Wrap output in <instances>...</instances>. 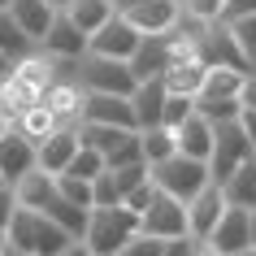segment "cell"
<instances>
[{"label":"cell","mask_w":256,"mask_h":256,"mask_svg":"<svg viewBox=\"0 0 256 256\" xmlns=\"http://www.w3.org/2000/svg\"><path fill=\"white\" fill-rule=\"evenodd\" d=\"M74 243L70 230H61L48 213L40 208H14L9 217V248L14 252H26V256H61Z\"/></svg>","instance_id":"cell-1"},{"label":"cell","mask_w":256,"mask_h":256,"mask_svg":"<svg viewBox=\"0 0 256 256\" xmlns=\"http://www.w3.org/2000/svg\"><path fill=\"white\" fill-rule=\"evenodd\" d=\"M135 234H139V213H130L126 204H118V208H92L82 243L96 256H118V252H126V243L135 239Z\"/></svg>","instance_id":"cell-2"},{"label":"cell","mask_w":256,"mask_h":256,"mask_svg":"<svg viewBox=\"0 0 256 256\" xmlns=\"http://www.w3.org/2000/svg\"><path fill=\"white\" fill-rule=\"evenodd\" d=\"M148 170H152V182H156L165 196L182 200V204H191L208 182H213V178H208V161H191L182 152H174V156L161 161V165H148Z\"/></svg>","instance_id":"cell-3"},{"label":"cell","mask_w":256,"mask_h":256,"mask_svg":"<svg viewBox=\"0 0 256 256\" xmlns=\"http://www.w3.org/2000/svg\"><path fill=\"white\" fill-rule=\"evenodd\" d=\"M78 82L82 92H104V96H135L139 78L130 61H108V56H82L78 61Z\"/></svg>","instance_id":"cell-4"},{"label":"cell","mask_w":256,"mask_h":256,"mask_svg":"<svg viewBox=\"0 0 256 256\" xmlns=\"http://www.w3.org/2000/svg\"><path fill=\"white\" fill-rule=\"evenodd\" d=\"M256 148L248 144V135L239 130V122H226L217 126V144H213V156H208V178L213 182H226L243 161H252Z\"/></svg>","instance_id":"cell-5"},{"label":"cell","mask_w":256,"mask_h":256,"mask_svg":"<svg viewBox=\"0 0 256 256\" xmlns=\"http://www.w3.org/2000/svg\"><path fill=\"white\" fill-rule=\"evenodd\" d=\"M139 44H144V35H139L122 14H113L104 26L87 40V52L92 56H108V61H130V56L139 52Z\"/></svg>","instance_id":"cell-6"},{"label":"cell","mask_w":256,"mask_h":256,"mask_svg":"<svg viewBox=\"0 0 256 256\" xmlns=\"http://www.w3.org/2000/svg\"><path fill=\"white\" fill-rule=\"evenodd\" d=\"M139 230H144V234H152V239H165V243L191 234V230H187V204L161 191V196L152 200V208L139 217Z\"/></svg>","instance_id":"cell-7"},{"label":"cell","mask_w":256,"mask_h":256,"mask_svg":"<svg viewBox=\"0 0 256 256\" xmlns=\"http://www.w3.org/2000/svg\"><path fill=\"white\" fill-rule=\"evenodd\" d=\"M204 243H213V252H222V256H243L252 248V208H230L226 204L222 222L213 226V234Z\"/></svg>","instance_id":"cell-8"},{"label":"cell","mask_w":256,"mask_h":256,"mask_svg":"<svg viewBox=\"0 0 256 256\" xmlns=\"http://www.w3.org/2000/svg\"><path fill=\"white\" fill-rule=\"evenodd\" d=\"M200 56L208 61V66H226V70L252 74V61H248V52L239 48L230 22H213V26H208V35H204V44H200Z\"/></svg>","instance_id":"cell-9"},{"label":"cell","mask_w":256,"mask_h":256,"mask_svg":"<svg viewBox=\"0 0 256 256\" xmlns=\"http://www.w3.org/2000/svg\"><path fill=\"white\" fill-rule=\"evenodd\" d=\"M82 122H100V126H122V130H139V126H135V108H130V96L87 92V96H82Z\"/></svg>","instance_id":"cell-10"},{"label":"cell","mask_w":256,"mask_h":256,"mask_svg":"<svg viewBox=\"0 0 256 256\" xmlns=\"http://www.w3.org/2000/svg\"><path fill=\"white\" fill-rule=\"evenodd\" d=\"M30 170H40V152L30 144L22 130H9V135L0 139V178H4V187H14L22 174Z\"/></svg>","instance_id":"cell-11"},{"label":"cell","mask_w":256,"mask_h":256,"mask_svg":"<svg viewBox=\"0 0 256 256\" xmlns=\"http://www.w3.org/2000/svg\"><path fill=\"white\" fill-rule=\"evenodd\" d=\"M40 52L52 61H82L87 56V35H82L66 14H56V22L48 26V35L40 40Z\"/></svg>","instance_id":"cell-12"},{"label":"cell","mask_w":256,"mask_h":256,"mask_svg":"<svg viewBox=\"0 0 256 256\" xmlns=\"http://www.w3.org/2000/svg\"><path fill=\"white\" fill-rule=\"evenodd\" d=\"M122 18H126L139 35H165V30H174V22L182 18V0H148V4L126 9Z\"/></svg>","instance_id":"cell-13"},{"label":"cell","mask_w":256,"mask_h":256,"mask_svg":"<svg viewBox=\"0 0 256 256\" xmlns=\"http://www.w3.org/2000/svg\"><path fill=\"white\" fill-rule=\"evenodd\" d=\"M82 96H87V92H82L78 78H52V87L44 92L40 104L48 108L61 126H78V122H82Z\"/></svg>","instance_id":"cell-14"},{"label":"cell","mask_w":256,"mask_h":256,"mask_svg":"<svg viewBox=\"0 0 256 256\" xmlns=\"http://www.w3.org/2000/svg\"><path fill=\"white\" fill-rule=\"evenodd\" d=\"M222 213H226V191H222V182H208V187L187 204V230L196 239H208L213 226L222 222Z\"/></svg>","instance_id":"cell-15"},{"label":"cell","mask_w":256,"mask_h":256,"mask_svg":"<svg viewBox=\"0 0 256 256\" xmlns=\"http://www.w3.org/2000/svg\"><path fill=\"white\" fill-rule=\"evenodd\" d=\"M174 61L178 56H174V48H170L165 35H144L139 52L130 56V70H135L139 82H148V78H165V70L174 66Z\"/></svg>","instance_id":"cell-16"},{"label":"cell","mask_w":256,"mask_h":256,"mask_svg":"<svg viewBox=\"0 0 256 256\" xmlns=\"http://www.w3.org/2000/svg\"><path fill=\"white\" fill-rule=\"evenodd\" d=\"M174 139H178V152H182V156L208 161V156H213V144H217V126L208 118H200V113H191V118L174 130Z\"/></svg>","instance_id":"cell-17"},{"label":"cell","mask_w":256,"mask_h":256,"mask_svg":"<svg viewBox=\"0 0 256 256\" xmlns=\"http://www.w3.org/2000/svg\"><path fill=\"white\" fill-rule=\"evenodd\" d=\"M78 126H56L52 135L44 139L40 148V170H48V174H66V165L74 161V152H78Z\"/></svg>","instance_id":"cell-18"},{"label":"cell","mask_w":256,"mask_h":256,"mask_svg":"<svg viewBox=\"0 0 256 256\" xmlns=\"http://www.w3.org/2000/svg\"><path fill=\"white\" fill-rule=\"evenodd\" d=\"M204 78H208V61L204 56H178L174 66L165 70V92L170 96H200V87H204Z\"/></svg>","instance_id":"cell-19"},{"label":"cell","mask_w":256,"mask_h":256,"mask_svg":"<svg viewBox=\"0 0 256 256\" xmlns=\"http://www.w3.org/2000/svg\"><path fill=\"white\" fill-rule=\"evenodd\" d=\"M165 100H170V92H165L161 78H148L139 82L135 96H130V108H135V126L139 130H148V126H161L165 118Z\"/></svg>","instance_id":"cell-20"},{"label":"cell","mask_w":256,"mask_h":256,"mask_svg":"<svg viewBox=\"0 0 256 256\" xmlns=\"http://www.w3.org/2000/svg\"><path fill=\"white\" fill-rule=\"evenodd\" d=\"M9 14H14V22L30 35L35 48H40V40L48 35V26L56 22V9L48 4V0H14V4H9Z\"/></svg>","instance_id":"cell-21"},{"label":"cell","mask_w":256,"mask_h":256,"mask_svg":"<svg viewBox=\"0 0 256 256\" xmlns=\"http://www.w3.org/2000/svg\"><path fill=\"white\" fill-rule=\"evenodd\" d=\"M52 196H56V174H48V170H30V174H22L14 182L18 208H44Z\"/></svg>","instance_id":"cell-22"},{"label":"cell","mask_w":256,"mask_h":256,"mask_svg":"<svg viewBox=\"0 0 256 256\" xmlns=\"http://www.w3.org/2000/svg\"><path fill=\"white\" fill-rule=\"evenodd\" d=\"M61 14H66L70 22H74V26H78L82 35H87V40H92V35H96L100 26H104V22H108L113 14H118V9H113V0H70Z\"/></svg>","instance_id":"cell-23"},{"label":"cell","mask_w":256,"mask_h":256,"mask_svg":"<svg viewBox=\"0 0 256 256\" xmlns=\"http://www.w3.org/2000/svg\"><path fill=\"white\" fill-rule=\"evenodd\" d=\"M222 191H226L230 208H256V156H252V161H243L239 170L222 182Z\"/></svg>","instance_id":"cell-24"},{"label":"cell","mask_w":256,"mask_h":256,"mask_svg":"<svg viewBox=\"0 0 256 256\" xmlns=\"http://www.w3.org/2000/svg\"><path fill=\"white\" fill-rule=\"evenodd\" d=\"M243 70H226V66H208V78H204L200 96L196 100H239L243 92Z\"/></svg>","instance_id":"cell-25"},{"label":"cell","mask_w":256,"mask_h":256,"mask_svg":"<svg viewBox=\"0 0 256 256\" xmlns=\"http://www.w3.org/2000/svg\"><path fill=\"white\" fill-rule=\"evenodd\" d=\"M40 213H48V217L56 222V226H61V230H70L74 239H82V234H87V217H92V208H78V204H70L66 196L56 191V196H52L48 204H44Z\"/></svg>","instance_id":"cell-26"},{"label":"cell","mask_w":256,"mask_h":256,"mask_svg":"<svg viewBox=\"0 0 256 256\" xmlns=\"http://www.w3.org/2000/svg\"><path fill=\"white\" fill-rule=\"evenodd\" d=\"M139 152H144L148 165H161L178 152V139H174L170 126H148V130H139Z\"/></svg>","instance_id":"cell-27"},{"label":"cell","mask_w":256,"mask_h":256,"mask_svg":"<svg viewBox=\"0 0 256 256\" xmlns=\"http://www.w3.org/2000/svg\"><path fill=\"white\" fill-rule=\"evenodd\" d=\"M0 52H4V56H14V61H22V56L35 52L30 35L14 22V14H9V9H0Z\"/></svg>","instance_id":"cell-28"},{"label":"cell","mask_w":256,"mask_h":256,"mask_svg":"<svg viewBox=\"0 0 256 256\" xmlns=\"http://www.w3.org/2000/svg\"><path fill=\"white\" fill-rule=\"evenodd\" d=\"M56 126H61V122H56L44 104H30V108H22V113H18V130H22V135H26L30 144H35V148H40L44 139L52 135Z\"/></svg>","instance_id":"cell-29"},{"label":"cell","mask_w":256,"mask_h":256,"mask_svg":"<svg viewBox=\"0 0 256 256\" xmlns=\"http://www.w3.org/2000/svg\"><path fill=\"white\" fill-rule=\"evenodd\" d=\"M104 170H108V161H104V152H96V148H78V152H74V161L66 165V174L70 178H82V182H96Z\"/></svg>","instance_id":"cell-30"},{"label":"cell","mask_w":256,"mask_h":256,"mask_svg":"<svg viewBox=\"0 0 256 256\" xmlns=\"http://www.w3.org/2000/svg\"><path fill=\"white\" fill-rule=\"evenodd\" d=\"M196 113L208 118L213 126H226V122H239L243 104H239V100H196Z\"/></svg>","instance_id":"cell-31"},{"label":"cell","mask_w":256,"mask_h":256,"mask_svg":"<svg viewBox=\"0 0 256 256\" xmlns=\"http://www.w3.org/2000/svg\"><path fill=\"white\" fill-rule=\"evenodd\" d=\"M56 191H61L70 204H78V208H96V191H92V182H82V178L56 174Z\"/></svg>","instance_id":"cell-32"},{"label":"cell","mask_w":256,"mask_h":256,"mask_svg":"<svg viewBox=\"0 0 256 256\" xmlns=\"http://www.w3.org/2000/svg\"><path fill=\"white\" fill-rule=\"evenodd\" d=\"M230 30H234V40H239V48L248 52V61L256 66V14L230 18Z\"/></svg>","instance_id":"cell-33"},{"label":"cell","mask_w":256,"mask_h":256,"mask_svg":"<svg viewBox=\"0 0 256 256\" xmlns=\"http://www.w3.org/2000/svg\"><path fill=\"white\" fill-rule=\"evenodd\" d=\"M191 113H196V100H191V96H170V100H165V118H161V126L178 130V126H182Z\"/></svg>","instance_id":"cell-34"},{"label":"cell","mask_w":256,"mask_h":256,"mask_svg":"<svg viewBox=\"0 0 256 256\" xmlns=\"http://www.w3.org/2000/svg\"><path fill=\"white\" fill-rule=\"evenodd\" d=\"M230 0H182V14L200 18V22H222Z\"/></svg>","instance_id":"cell-35"},{"label":"cell","mask_w":256,"mask_h":256,"mask_svg":"<svg viewBox=\"0 0 256 256\" xmlns=\"http://www.w3.org/2000/svg\"><path fill=\"white\" fill-rule=\"evenodd\" d=\"M156 196H161V187H156V182H152V174H148V182H139V187L130 191V196H126L122 204H126L130 213H139V217H144V213L152 208V200H156Z\"/></svg>","instance_id":"cell-36"},{"label":"cell","mask_w":256,"mask_h":256,"mask_svg":"<svg viewBox=\"0 0 256 256\" xmlns=\"http://www.w3.org/2000/svg\"><path fill=\"white\" fill-rule=\"evenodd\" d=\"M126 256H165V239H152V234L139 230L135 239L126 243Z\"/></svg>","instance_id":"cell-37"},{"label":"cell","mask_w":256,"mask_h":256,"mask_svg":"<svg viewBox=\"0 0 256 256\" xmlns=\"http://www.w3.org/2000/svg\"><path fill=\"white\" fill-rule=\"evenodd\" d=\"M196 234H182V239H170L165 243V256H196Z\"/></svg>","instance_id":"cell-38"},{"label":"cell","mask_w":256,"mask_h":256,"mask_svg":"<svg viewBox=\"0 0 256 256\" xmlns=\"http://www.w3.org/2000/svg\"><path fill=\"white\" fill-rule=\"evenodd\" d=\"M18 200H14V187H0V230H9V217H14Z\"/></svg>","instance_id":"cell-39"},{"label":"cell","mask_w":256,"mask_h":256,"mask_svg":"<svg viewBox=\"0 0 256 256\" xmlns=\"http://www.w3.org/2000/svg\"><path fill=\"white\" fill-rule=\"evenodd\" d=\"M239 130L248 135V144L256 148V108H243V113H239Z\"/></svg>","instance_id":"cell-40"},{"label":"cell","mask_w":256,"mask_h":256,"mask_svg":"<svg viewBox=\"0 0 256 256\" xmlns=\"http://www.w3.org/2000/svg\"><path fill=\"white\" fill-rule=\"evenodd\" d=\"M243 14H256V0H230L222 22H230V18H243Z\"/></svg>","instance_id":"cell-41"},{"label":"cell","mask_w":256,"mask_h":256,"mask_svg":"<svg viewBox=\"0 0 256 256\" xmlns=\"http://www.w3.org/2000/svg\"><path fill=\"white\" fill-rule=\"evenodd\" d=\"M239 104H243V108H256V74H248V78H243V92H239Z\"/></svg>","instance_id":"cell-42"},{"label":"cell","mask_w":256,"mask_h":256,"mask_svg":"<svg viewBox=\"0 0 256 256\" xmlns=\"http://www.w3.org/2000/svg\"><path fill=\"white\" fill-rule=\"evenodd\" d=\"M61 256H96V252H92V248H87L82 239H74V243H70V248H66Z\"/></svg>","instance_id":"cell-43"},{"label":"cell","mask_w":256,"mask_h":256,"mask_svg":"<svg viewBox=\"0 0 256 256\" xmlns=\"http://www.w3.org/2000/svg\"><path fill=\"white\" fill-rule=\"evenodd\" d=\"M9 74H14V56H4V52H0V82L9 78Z\"/></svg>","instance_id":"cell-44"},{"label":"cell","mask_w":256,"mask_h":256,"mask_svg":"<svg viewBox=\"0 0 256 256\" xmlns=\"http://www.w3.org/2000/svg\"><path fill=\"white\" fill-rule=\"evenodd\" d=\"M135 4H148V0H113V9H118V14H126V9H135Z\"/></svg>","instance_id":"cell-45"},{"label":"cell","mask_w":256,"mask_h":256,"mask_svg":"<svg viewBox=\"0 0 256 256\" xmlns=\"http://www.w3.org/2000/svg\"><path fill=\"white\" fill-rule=\"evenodd\" d=\"M196 256H222V252H213V243H204V239H200V243H196Z\"/></svg>","instance_id":"cell-46"},{"label":"cell","mask_w":256,"mask_h":256,"mask_svg":"<svg viewBox=\"0 0 256 256\" xmlns=\"http://www.w3.org/2000/svg\"><path fill=\"white\" fill-rule=\"evenodd\" d=\"M9 252V230H0V256Z\"/></svg>","instance_id":"cell-47"},{"label":"cell","mask_w":256,"mask_h":256,"mask_svg":"<svg viewBox=\"0 0 256 256\" xmlns=\"http://www.w3.org/2000/svg\"><path fill=\"white\" fill-rule=\"evenodd\" d=\"M48 4H52L56 14H61V9H66V4H70V0H48Z\"/></svg>","instance_id":"cell-48"},{"label":"cell","mask_w":256,"mask_h":256,"mask_svg":"<svg viewBox=\"0 0 256 256\" xmlns=\"http://www.w3.org/2000/svg\"><path fill=\"white\" fill-rule=\"evenodd\" d=\"M252 248H256V208H252Z\"/></svg>","instance_id":"cell-49"},{"label":"cell","mask_w":256,"mask_h":256,"mask_svg":"<svg viewBox=\"0 0 256 256\" xmlns=\"http://www.w3.org/2000/svg\"><path fill=\"white\" fill-rule=\"evenodd\" d=\"M9 4H14V0H0V9H9Z\"/></svg>","instance_id":"cell-50"},{"label":"cell","mask_w":256,"mask_h":256,"mask_svg":"<svg viewBox=\"0 0 256 256\" xmlns=\"http://www.w3.org/2000/svg\"><path fill=\"white\" fill-rule=\"evenodd\" d=\"M243 256H256V248H248V252H243Z\"/></svg>","instance_id":"cell-51"},{"label":"cell","mask_w":256,"mask_h":256,"mask_svg":"<svg viewBox=\"0 0 256 256\" xmlns=\"http://www.w3.org/2000/svg\"><path fill=\"white\" fill-rule=\"evenodd\" d=\"M0 187H4V178H0Z\"/></svg>","instance_id":"cell-52"},{"label":"cell","mask_w":256,"mask_h":256,"mask_svg":"<svg viewBox=\"0 0 256 256\" xmlns=\"http://www.w3.org/2000/svg\"><path fill=\"white\" fill-rule=\"evenodd\" d=\"M118 256H126V252H118Z\"/></svg>","instance_id":"cell-53"}]
</instances>
